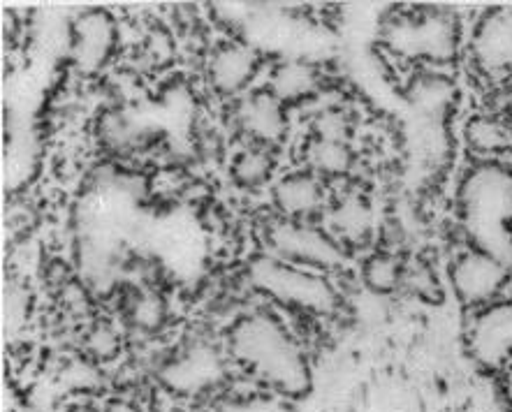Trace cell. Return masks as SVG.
<instances>
[{
	"mask_svg": "<svg viewBox=\"0 0 512 412\" xmlns=\"http://www.w3.org/2000/svg\"><path fill=\"white\" fill-rule=\"evenodd\" d=\"M320 86H323V77L316 65L309 61H283L269 75L267 91L288 107L313 98Z\"/></svg>",
	"mask_w": 512,
	"mask_h": 412,
	"instance_id": "5bb4252c",
	"label": "cell"
},
{
	"mask_svg": "<svg viewBox=\"0 0 512 412\" xmlns=\"http://www.w3.org/2000/svg\"><path fill=\"white\" fill-rule=\"evenodd\" d=\"M109 412H137L133 406H128V403H116V406L109 408Z\"/></svg>",
	"mask_w": 512,
	"mask_h": 412,
	"instance_id": "4316f807",
	"label": "cell"
},
{
	"mask_svg": "<svg viewBox=\"0 0 512 412\" xmlns=\"http://www.w3.org/2000/svg\"><path fill=\"white\" fill-rule=\"evenodd\" d=\"M464 142L482 163H492L512 151V128L499 116H473L464 128Z\"/></svg>",
	"mask_w": 512,
	"mask_h": 412,
	"instance_id": "9a60e30c",
	"label": "cell"
},
{
	"mask_svg": "<svg viewBox=\"0 0 512 412\" xmlns=\"http://www.w3.org/2000/svg\"><path fill=\"white\" fill-rule=\"evenodd\" d=\"M385 42L394 54L408 61L445 65L457 56L459 26L450 14L424 10L387 26Z\"/></svg>",
	"mask_w": 512,
	"mask_h": 412,
	"instance_id": "277c9868",
	"label": "cell"
},
{
	"mask_svg": "<svg viewBox=\"0 0 512 412\" xmlns=\"http://www.w3.org/2000/svg\"><path fill=\"white\" fill-rule=\"evenodd\" d=\"M462 225L475 248L512 267V172L499 163H480L459 190Z\"/></svg>",
	"mask_w": 512,
	"mask_h": 412,
	"instance_id": "7a4b0ae2",
	"label": "cell"
},
{
	"mask_svg": "<svg viewBox=\"0 0 512 412\" xmlns=\"http://www.w3.org/2000/svg\"><path fill=\"white\" fill-rule=\"evenodd\" d=\"M455 100V84L441 75H422L411 86V102L420 114L441 116Z\"/></svg>",
	"mask_w": 512,
	"mask_h": 412,
	"instance_id": "ac0fdd59",
	"label": "cell"
},
{
	"mask_svg": "<svg viewBox=\"0 0 512 412\" xmlns=\"http://www.w3.org/2000/svg\"><path fill=\"white\" fill-rule=\"evenodd\" d=\"M65 385L72 389H93L98 385V371H95L93 359H79V362H72L65 371Z\"/></svg>",
	"mask_w": 512,
	"mask_h": 412,
	"instance_id": "d4e9b609",
	"label": "cell"
},
{
	"mask_svg": "<svg viewBox=\"0 0 512 412\" xmlns=\"http://www.w3.org/2000/svg\"><path fill=\"white\" fill-rule=\"evenodd\" d=\"M225 375L223 359L207 343L193 345L163 369V382L174 394L193 396L214 387Z\"/></svg>",
	"mask_w": 512,
	"mask_h": 412,
	"instance_id": "30bf717a",
	"label": "cell"
},
{
	"mask_svg": "<svg viewBox=\"0 0 512 412\" xmlns=\"http://www.w3.org/2000/svg\"><path fill=\"white\" fill-rule=\"evenodd\" d=\"M274 206L285 220H311L325 209V183L313 172H295L283 176L274 186Z\"/></svg>",
	"mask_w": 512,
	"mask_h": 412,
	"instance_id": "7c38bea8",
	"label": "cell"
},
{
	"mask_svg": "<svg viewBox=\"0 0 512 412\" xmlns=\"http://www.w3.org/2000/svg\"><path fill=\"white\" fill-rule=\"evenodd\" d=\"M102 139H105L107 146L112 149H128L130 142H133V128H130L128 121H123L121 116H107L105 123H102Z\"/></svg>",
	"mask_w": 512,
	"mask_h": 412,
	"instance_id": "484cf974",
	"label": "cell"
},
{
	"mask_svg": "<svg viewBox=\"0 0 512 412\" xmlns=\"http://www.w3.org/2000/svg\"><path fill=\"white\" fill-rule=\"evenodd\" d=\"M373 232V206L360 193L343 195L329 211V234L343 248L362 246Z\"/></svg>",
	"mask_w": 512,
	"mask_h": 412,
	"instance_id": "4fadbf2b",
	"label": "cell"
},
{
	"mask_svg": "<svg viewBox=\"0 0 512 412\" xmlns=\"http://www.w3.org/2000/svg\"><path fill=\"white\" fill-rule=\"evenodd\" d=\"M246 274L255 290L295 311L329 315L339 304V294L320 271L297 267L274 255H255Z\"/></svg>",
	"mask_w": 512,
	"mask_h": 412,
	"instance_id": "3957f363",
	"label": "cell"
},
{
	"mask_svg": "<svg viewBox=\"0 0 512 412\" xmlns=\"http://www.w3.org/2000/svg\"><path fill=\"white\" fill-rule=\"evenodd\" d=\"M406 264L392 253H373L362 267V281L373 294H390L404 285Z\"/></svg>",
	"mask_w": 512,
	"mask_h": 412,
	"instance_id": "d6986e66",
	"label": "cell"
},
{
	"mask_svg": "<svg viewBox=\"0 0 512 412\" xmlns=\"http://www.w3.org/2000/svg\"><path fill=\"white\" fill-rule=\"evenodd\" d=\"M260 70V54L244 42H225L216 47L207 63V77L221 95L246 91Z\"/></svg>",
	"mask_w": 512,
	"mask_h": 412,
	"instance_id": "8fae6325",
	"label": "cell"
},
{
	"mask_svg": "<svg viewBox=\"0 0 512 412\" xmlns=\"http://www.w3.org/2000/svg\"><path fill=\"white\" fill-rule=\"evenodd\" d=\"M350 135V125L346 121V116L339 112H323L316 121V130H313V137H323V139H339V142H348Z\"/></svg>",
	"mask_w": 512,
	"mask_h": 412,
	"instance_id": "cb8c5ba5",
	"label": "cell"
},
{
	"mask_svg": "<svg viewBox=\"0 0 512 412\" xmlns=\"http://www.w3.org/2000/svg\"><path fill=\"white\" fill-rule=\"evenodd\" d=\"M230 350L248 373L285 396H302L311 387V369L302 348L269 313H251L230 331Z\"/></svg>",
	"mask_w": 512,
	"mask_h": 412,
	"instance_id": "6da1fadb",
	"label": "cell"
},
{
	"mask_svg": "<svg viewBox=\"0 0 512 412\" xmlns=\"http://www.w3.org/2000/svg\"><path fill=\"white\" fill-rule=\"evenodd\" d=\"M276 169V158L274 149H267V146L251 144L234 158L232 163V179L237 181V186L255 190L272 179Z\"/></svg>",
	"mask_w": 512,
	"mask_h": 412,
	"instance_id": "e0dca14e",
	"label": "cell"
},
{
	"mask_svg": "<svg viewBox=\"0 0 512 412\" xmlns=\"http://www.w3.org/2000/svg\"><path fill=\"white\" fill-rule=\"evenodd\" d=\"M116 42H119V28L112 14L100 7L86 10L72 26V63L86 77L98 75L112 61Z\"/></svg>",
	"mask_w": 512,
	"mask_h": 412,
	"instance_id": "52a82bcc",
	"label": "cell"
},
{
	"mask_svg": "<svg viewBox=\"0 0 512 412\" xmlns=\"http://www.w3.org/2000/svg\"><path fill=\"white\" fill-rule=\"evenodd\" d=\"M510 267L480 248H468L450 264V285L464 306H485L506 290Z\"/></svg>",
	"mask_w": 512,
	"mask_h": 412,
	"instance_id": "8992f818",
	"label": "cell"
},
{
	"mask_svg": "<svg viewBox=\"0 0 512 412\" xmlns=\"http://www.w3.org/2000/svg\"><path fill=\"white\" fill-rule=\"evenodd\" d=\"M404 288L418 294L422 299H436L441 297V283L434 274V269L424 262H415L404 271Z\"/></svg>",
	"mask_w": 512,
	"mask_h": 412,
	"instance_id": "7402d4cb",
	"label": "cell"
},
{
	"mask_svg": "<svg viewBox=\"0 0 512 412\" xmlns=\"http://www.w3.org/2000/svg\"><path fill=\"white\" fill-rule=\"evenodd\" d=\"M121 338L116 334L114 327L109 325H95L89 334H86V352L93 362H109L119 355Z\"/></svg>",
	"mask_w": 512,
	"mask_h": 412,
	"instance_id": "44dd1931",
	"label": "cell"
},
{
	"mask_svg": "<svg viewBox=\"0 0 512 412\" xmlns=\"http://www.w3.org/2000/svg\"><path fill=\"white\" fill-rule=\"evenodd\" d=\"M306 165L320 179H341L353 172L355 153L348 142L311 137L306 144Z\"/></svg>",
	"mask_w": 512,
	"mask_h": 412,
	"instance_id": "2e32d148",
	"label": "cell"
},
{
	"mask_svg": "<svg viewBox=\"0 0 512 412\" xmlns=\"http://www.w3.org/2000/svg\"><path fill=\"white\" fill-rule=\"evenodd\" d=\"M272 255L313 271L336 269L346 262V248L309 220H276L267 230Z\"/></svg>",
	"mask_w": 512,
	"mask_h": 412,
	"instance_id": "5b68a950",
	"label": "cell"
},
{
	"mask_svg": "<svg viewBox=\"0 0 512 412\" xmlns=\"http://www.w3.org/2000/svg\"><path fill=\"white\" fill-rule=\"evenodd\" d=\"M142 54L146 63L153 65V68H165L174 61V40L172 35L165 31V28H153V31L146 33Z\"/></svg>",
	"mask_w": 512,
	"mask_h": 412,
	"instance_id": "603a6c76",
	"label": "cell"
},
{
	"mask_svg": "<svg viewBox=\"0 0 512 412\" xmlns=\"http://www.w3.org/2000/svg\"><path fill=\"white\" fill-rule=\"evenodd\" d=\"M237 125L253 144L276 149L288 137L290 123L288 112L281 100H276L272 93L255 91L246 95L237 107Z\"/></svg>",
	"mask_w": 512,
	"mask_h": 412,
	"instance_id": "9c48e42d",
	"label": "cell"
},
{
	"mask_svg": "<svg viewBox=\"0 0 512 412\" xmlns=\"http://www.w3.org/2000/svg\"><path fill=\"white\" fill-rule=\"evenodd\" d=\"M473 65L487 77L512 75V10L499 7L480 19L471 40Z\"/></svg>",
	"mask_w": 512,
	"mask_h": 412,
	"instance_id": "ba28073f",
	"label": "cell"
},
{
	"mask_svg": "<svg viewBox=\"0 0 512 412\" xmlns=\"http://www.w3.org/2000/svg\"><path fill=\"white\" fill-rule=\"evenodd\" d=\"M160 412H181V410H177V408H163Z\"/></svg>",
	"mask_w": 512,
	"mask_h": 412,
	"instance_id": "83f0119b",
	"label": "cell"
},
{
	"mask_svg": "<svg viewBox=\"0 0 512 412\" xmlns=\"http://www.w3.org/2000/svg\"><path fill=\"white\" fill-rule=\"evenodd\" d=\"M128 315H130V322H133L137 329L156 331L163 327V322L167 318V304L160 294L146 290V292L135 294L133 301H130Z\"/></svg>",
	"mask_w": 512,
	"mask_h": 412,
	"instance_id": "ffe728a7",
	"label": "cell"
}]
</instances>
